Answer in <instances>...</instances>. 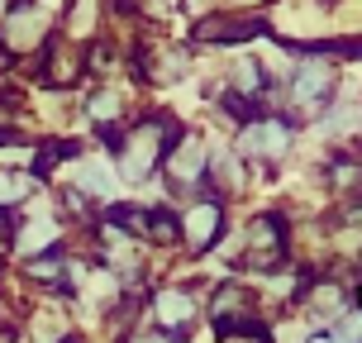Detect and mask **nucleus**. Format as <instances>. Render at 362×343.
Instances as JSON below:
<instances>
[{
  "label": "nucleus",
  "mask_w": 362,
  "mask_h": 343,
  "mask_svg": "<svg viewBox=\"0 0 362 343\" xmlns=\"http://www.w3.org/2000/svg\"><path fill=\"white\" fill-rule=\"evenodd\" d=\"M215 234H219V205H215V200H205L200 210L186 215V238H191L196 253H205V248L215 243Z\"/></svg>",
  "instance_id": "nucleus-3"
},
{
  "label": "nucleus",
  "mask_w": 362,
  "mask_h": 343,
  "mask_svg": "<svg viewBox=\"0 0 362 343\" xmlns=\"http://www.w3.org/2000/svg\"><path fill=\"white\" fill-rule=\"evenodd\" d=\"M215 177H219V186H234V181H238V163H229V158H215Z\"/></svg>",
  "instance_id": "nucleus-9"
},
{
  "label": "nucleus",
  "mask_w": 362,
  "mask_h": 343,
  "mask_svg": "<svg viewBox=\"0 0 362 343\" xmlns=\"http://www.w3.org/2000/svg\"><path fill=\"white\" fill-rule=\"evenodd\" d=\"M305 343H339V339H334V334H310Z\"/></svg>",
  "instance_id": "nucleus-10"
},
{
  "label": "nucleus",
  "mask_w": 362,
  "mask_h": 343,
  "mask_svg": "<svg viewBox=\"0 0 362 343\" xmlns=\"http://www.w3.org/2000/svg\"><path fill=\"white\" fill-rule=\"evenodd\" d=\"M238 81L248 91H257V86H267V72H257V62H243V72H238Z\"/></svg>",
  "instance_id": "nucleus-8"
},
{
  "label": "nucleus",
  "mask_w": 362,
  "mask_h": 343,
  "mask_svg": "<svg viewBox=\"0 0 362 343\" xmlns=\"http://www.w3.org/2000/svg\"><path fill=\"white\" fill-rule=\"evenodd\" d=\"M144 234L158 238V243H172V238H181V224L167 215V210H153V215H148V224H144Z\"/></svg>",
  "instance_id": "nucleus-6"
},
{
  "label": "nucleus",
  "mask_w": 362,
  "mask_h": 343,
  "mask_svg": "<svg viewBox=\"0 0 362 343\" xmlns=\"http://www.w3.org/2000/svg\"><path fill=\"white\" fill-rule=\"evenodd\" d=\"M267 24L262 19H234V24H224V19H210V24H200L196 29V38H210V43H238V38H253V34H262Z\"/></svg>",
  "instance_id": "nucleus-4"
},
{
  "label": "nucleus",
  "mask_w": 362,
  "mask_h": 343,
  "mask_svg": "<svg viewBox=\"0 0 362 343\" xmlns=\"http://www.w3.org/2000/svg\"><path fill=\"white\" fill-rule=\"evenodd\" d=\"M358 306H362V291H358Z\"/></svg>",
  "instance_id": "nucleus-11"
},
{
  "label": "nucleus",
  "mask_w": 362,
  "mask_h": 343,
  "mask_svg": "<svg viewBox=\"0 0 362 343\" xmlns=\"http://www.w3.org/2000/svg\"><path fill=\"white\" fill-rule=\"evenodd\" d=\"M281 248H286V229H281V215H257L253 224V248L243 253V267L272 272L281 262Z\"/></svg>",
  "instance_id": "nucleus-1"
},
{
  "label": "nucleus",
  "mask_w": 362,
  "mask_h": 343,
  "mask_svg": "<svg viewBox=\"0 0 362 343\" xmlns=\"http://www.w3.org/2000/svg\"><path fill=\"white\" fill-rule=\"evenodd\" d=\"M286 139H291V129L281 124V120H253V124L243 129V148H248V153H272V158H276V153L286 148Z\"/></svg>",
  "instance_id": "nucleus-2"
},
{
  "label": "nucleus",
  "mask_w": 362,
  "mask_h": 343,
  "mask_svg": "<svg viewBox=\"0 0 362 343\" xmlns=\"http://www.w3.org/2000/svg\"><path fill=\"white\" fill-rule=\"evenodd\" d=\"M310 306L320 310V315H334V310H344V301H339V291H334V286H320V291H315V301H310Z\"/></svg>",
  "instance_id": "nucleus-7"
},
{
  "label": "nucleus",
  "mask_w": 362,
  "mask_h": 343,
  "mask_svg": "<svg viewBox=\"0 0 362 343\" xmlns=\"http://www.w3.org/2000/svg\"><path fill=\"white\" fill-rule=\"evenodd\" d=\"M325 95H329V67H320V62L300 67V76H296V100L300 105H325Z\"/></svg>",
  "instance_id": "nucleus-5"
}]
</instances>
